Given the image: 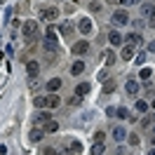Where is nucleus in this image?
Here are the masks:
<instances>
[{
	"mask_svg": "<svg viewBox=\"0 0 155 155\" xmlns=\"http://www.w3.org/2000/svg\"><path fill=\"white\" fill-rule=\"evenodd\" d=\"M42 45H45L47 52H57L59 49V40H57V31L54 28H47V35H45V40H42Z\"/></svg>",
	"mask_w": 155,
	"mask_h": 155,
	"instance_id": "obj_1",
	"label": "nucleus"
},
{
	"mask_svg": "<svg viewBox=\"0 0 155 155\" xmlns=\"http://www.w3.org/2000/svg\"><path fill=\"white\" fill-rule=\"evenodd\" d=\"M82 150V143L80 141H75V139H71V141H66L64 143V148L59 150V155H78Z\"/></svg>",
	"mask_w": 155,
	"mask_h": 155,
	"instance_id": "obj_2",
	"label": "nucleus"
},
{
	"mask_svg": "<svg viewBox=\"0 0 155 155\" xmlns=\"http://www.w3.org/2000/svg\"><path fill=\"white\" fill-rule=\"evenodd\" d=\"M21 33H24V38H26V40H33L35 35H38V21H24Z\"/></svg>",
	"mask_w": 155,
	"mask_h": 155,
	"instance_id": "obj_3",
	"label": "nucleus"
},
{
	"mask_svg": "<svg viewBox=\"0 0 155 155\" xmlns=\"http://www.w3.org/2000/svg\"><path fill=\"white\" fill-rule=\"evenodd\" d=\"M40 19H42V21L59 19V10H57V7H42V10H40Z\"/></svg>",
	"mask_w": 155,
	"mask_h": 155,
	"instance_id": "obj_4",
	"label": "nucleus"
},
{
	"mask_svg": "<svg viewBox=\"0 0 155 155\" xmlns=\"http://www.w3.org/2000/svg\"><path fill=\"white\" fill-rule=\"evenodd\" d=\"M113 24H115V26H127V24H129V14H127L125 10H115L113 12Z\"/></svg>",
	"mask_w": 155,
	"mask_h": 155,
	"instance_id": "obj_5",
	"label": "nucleus"
},
{
	"mask_svg": "<svg viewBox=\"0 0 155 155\" xmlns=\"http://www.w3.org/2000/svg\"><path fill=\"white\" fill-rule=\"evenodd\" d=\"M26 73H28V78H31V80H33V78H38V73H40V61L31 59L28 64H26Z\"/></svg>",
	"mask_w": 155,
	"mask_h": 155,
	"instance_id": "obj_6",
	"label": "nucleus"
},
{
	"mask_svg": "<svg viewBox=\"0 0 155 155\" xmlns=\"http://www.w3.org/2000/svg\"><path fill=\"white\" fill-rule=\"evenodd\" d=\"M89 52V42L87 40H78L75 45H73V54H87Z\"/></svg>",
	"mask_w": 155,
	"mask_h": 155,
	"instance_id": "obj_7",
	"label": "nucleus"
},
{
	"mask_svg": "<svg viewBox=\"0 0 155 155\" xmlns=\"http://www.w3.org/2000/svg\"><path fill=\"white\" fill-rule=\"evenodd\" d=\"M125 92L129 94V97H136V94H139V82H136V80H127Z\"/></svg>",
	"mask_w": 155,
	"mask_h": 155,
	"instance_id": "obj_8",
	"label": "nucleus"
},
{
	"mask_svg": "<svg viewBox=\"0 0 155 155\" xmlns=\"http://www.w3.org/2000/svg\"><path fill=\"white\" fill-rule=\"evenodd\" d=\"M108 42H110L113 47H120V45H122V35H120L117 31H110V35H108Z\"/></svg>",
	"mask_w": 155,
	"mask_h": 155,
	"instance_id": "obj_9",
	"label": "nucleus"
},
{
	"mask_svg": "<svg viewBox=\"0 0 155 155\" xmlns=\"http://www.w3.org/2000/svg\"><path fill=\"white\" fill-rule=\"evenodd\" d=\"M59 31H61V35H73V31H75V26H73V24H71V21H64V24H61V26H59Z\"/></svg>",
	"mask_w": 155,
	"mask_h": 155,
	"instance_id": "obj_10",
	"label": "nucleus"
},
{
	"mask_svg": "<svg viewBox=\"0 0 155 155\" xmlns=\"http://www.w3.org/2000/svg\"><path fill=\"white\" fill-rule=\"evenodd\" d=\"M134 45H125V47H122V52H120V57H122V59H125V61H129V59H132V57H134Z\"/></svg>",
	"mask_w": 155,
	"mask_h": 155,
	"instance_id": "obj_11",
	"label": "nucleus"
},
{
	"mask_svg": "<svg viewBox=\"0 0 155 155\" xmlns=\"http://www.w3.org/2000/svg\"><path fill=\"white\" fill-rule=\"evenodd\" d=\"M141 14H143V17H148V19H153V17H155V5H148V2H146V5H141Z\"/></svg>",
	"mask_w": 155,
	"mask_h": 155,
	"instance_id": "obj_12",
	"label": "nucleus"
},
{
	"mask_svg": "<svg viewBox=\"0 0 155 155\" xmlns=\"http://www.w3.org/2000/svg\"><path fill=\"white\" fill-rule=\"evenodd\" d=\"M57 106H59V97H57V94L45 97V108H57Z\"/></svg>",
	"mask_w": 155,
	"mask_h": 155,
	"instance_id": "obj_13",
	"label": "nucleus"
},
{
	"mask_svg": "<svg viewBox=\"0 0 155 155\" xmlns=\"http://www.w3.org/2000/svg\"><path fill=\"white\" fill-rule=\"evenodd\" d=\"M78 28H80V33H85V35H87L89 31H92V21H89V19H80Z\"/></svg>",
	"mask_w": 155,
	"mask_h": 155,
	"instance_id": "obj_14",
	"label": "nucleus"
},
{
	"mask_svg": "<svg viewBox=\"0 0 155 155\" xmlns=\"http://www.w3.org/2000/svg\"><path fill=\"white\" fill-rule=\"evenodd\" d=\"M125 40L129 42V45H134V47H139V45H141V35H139V33H129Z\"/></svg>",
	"mask_w": 155,
	"mask_h": 155,
	"instance_id": "obj_15",
	"label": "nucleus"
},
{
	"mask_svg": "<svg viewBox=\"0 0 155 155\" xmlns=\"http://www.w3.org/2000/svg\"><path fill=\"white\" fill-rule=\"evenodd\" d=\"M104 59H106V66H113V64H115V52H113V49H106V52H104Z\"/></svg>",
	"mask_w": 155,
	"mask_h": 155,
	"instance_id": "obj_16",
	"label": "nucleus"
},
{
	"mask_svg": "<svg viewBox=\"0 0 155 155\" xmlns=\"http://www.w3.org/2000/svg\"><path fill=\"white\" fill-rule=\"evenodd\" d=\"M89 89H92V87H89L87 82H80V85H78V89H75V97H85Z\"/></svg>",
	"mask_w": 155,
	"mask_h": 155,
	"instance_id": "obj_17",
	"label": "nucleus"
},
{
	"mask_svg": "<svg viewBox=\"0 0 155 155\" xmlns=\"http://www.w3.org/2000/svg\"><path fill=\"white\" fill-rule=\"evenodd\" d=\"M49 120H52V115L45 113V110H40V115L35 117V125H45V122H49Z\"/></svg>",
	"mask_w": 155,
	"mask_h": 155,
	"instance_id": "obj_18",
	"label": "nucleus"
},
{
	"mask_svg": "<svg viewBox=\"0 0 155 155\" xmlns=\"http://www.w3.org/2000/svg\"><path fill=\"white\" fill-rule=\"evenodd\" d=\"M125 136H127L125 127H115V129H113V139H115V141H122Z\"/></svg>",
	"mask_w": 155,
	"mask_h": 155,
	"instance_id": "obj_19",
	"label": "nucleus"
},
{
	"mask_svg": "<svg viewBox=\"0 0 155 155\" xmlns=\"http://www.w3.org/2000/svg\"><path fill=\"white\" fill-rule=\"evenodd\" d=\"M45 136V129H31V141L35 143V141H40Z\"/></svg>",
	"mask_w": 155,
	"mask_h": 155,
	"instance_id": "obj_20",
	"label": "nucleus"
},
{
	"mask_svg": "<svg viewBox=\"0 0 155 155\" xmlns=\"http://www.w3.org/2000/svg\"><path fill=\"white\" fill-rule=\"evenodd\" d=\"M82 71H85V64H82V61H75V64L71 66V73H73V75H80Z\"/></svg>",
	"mask_w": 155,
	"mask_h": 155,
	"instance_id": "obj_21",
	"label": "nucleus"
},
{
	"mask_svg": "<svg viewBox=\"0 0 155 155\" xmlns=\"http://www.w3.org/2000/svg\"><path fill=\"white\" fill-rule=\"evenodd\" d=\"M59 87H61V80H59V78H52V80L47 82V89H49V92H57Z\"/></svg>",
	"mask_w": 155,
	"mask_h": 155,
	"instance_id": "obj_22",
	"label": "nucleus"
},
{
	"mask_svg": "<svg viewBox=\"0 0 155 155\" xmlns=\"http://www.w3.org/2000/svg\"><path fill=\"white\" fill-rule=\"evenodd\" d=\"M115 115L120 117V120H127V117H132V115H129V110H127L125 106H120V108H117V110H115Z\"/></svg>",
	"mask_w": 155,
	"mask_h": 155,
	"instance_id": "obj_23",
	"label": "nucleus"
},
{
	"mask_svg": "<svg viewBox=\"0 0 155 155\" xmlns=\"http://www.w3.org/2000/svg\"><path fill=\"white\" fill-rule=\"evenodd\" d=\"M110 92H115V82H113V80H106V82H104V94H110Z\"/></svg>",
	"mask_w": 155,
	"mask_h": 155,
	"instance_id": "obj_24",
	"label": "nucleus"
},
{
	"mask_svg": "<svg viewBox=\"0 0 155 155\" xmlns=\"http://www.w3.org/2000/svg\"><path fill=\"white\" fill-rule=\"evenodd\" d=\"M45 132H59V122H54V120L45 122Z\"/></svg>",
	"mask_w": 155,
	"mask_h": 155,
	"instance_id": "obj_25",
	"label": "nucleus"
},
{
	"mask_svg": "<svg viewBox=\"0 0 155 155\" xmlns=\"http://www.w3.org/2000/svg\"><path fill=\"white\" fill-rule=\"evenodd\" d=\"M150 75H153V71H150V68H141V73H139V78H141V80H148Z\"/></svg>",
	"mask_w": 155,
	"mask_h": 155,
	"instance_id": "obj_26",
	"label": "nucleus"
},
{
	"mask_svg": "<svg viewBox=\"0 0 155 155\" xmlns=\"http://www.w3.org/2000/svg\"><path fill=\"white\" fill-rule=\"evenodd\" d=\"M136 110H139V113H146V110H148V104L139 99V101H136Z\"/></svg>",
	"mask_w": 155,
	"mask_h": 155,
	"instance_id": "obj_27",
	"label": "nucleus"
},
{
	"mask_svg": "<svg viewBox=\"0 0 155 155\" xmlns=\"http://www.w3.org/2000/svg\"><path fill=\"white\" fill-rule=\"evenodd\" d=\"M141 0H117V5H139Z\"/></svg>",
	"mask_w": 155,
	"mask_h": 155,
	"instance_id": "obj_28",
	"label": "nucleus"
},
{
	"mask_svg": "<svg viewBox=\"0 0 155 155\" xmlns=\"http://www.w3.org/2000/svg\"><path fill=\"white\" fill-rule=\"evenodd\" d=\"M134 61H136V64H139V66H141V64H143V61H146V54H143V52H139Z\"/></svg>",
	"mask_w": 155,
	"mask_h": 155,
	"instance_id": "obj_29",
	"label": "nucleus"
},
{
	"mask_svg": "<svg viewBox=\"0 0 155 155\" xmlns=\"http://www.w3.org/2000/svg\"><path fill=\"white\" fill-rule=\"evenodd\" d=\"M94 143H104V132H97V134H94Z\"/></svg>",
	"mask_w": 155,
	"mask_h": 155,
	"instance_id": "obj_30",
	"label": "nucleus"
},
{
	"mask_svg": "<svg viewBox=\"0 0 155 155\" xmlns=\"http://www.w3.org/2000/svg\"><path fill=\"white\" fill-rule=\"evenodd\" d=\"M35 106H38V108H45V97H35Z\"/></svg>",
	"mask_w": 155,
	"mask_h": 155,
	"instance_id": "obj_31",
	"label": "nucleus"
},
{
	"mask_svg": "<svg viewBox=\"0 0 155 155\" xmlns=\"http://www.w3.org/2000/svg\"><path fill=\"white\" fill-rule=\"evenodd\" d=\"M42 155H59V150H57V148H45Z\"/></svg>",
	"mask_w": 155,
	"mask_h": 155,
	"instance_id": "obj_32",
	"label": "nucleus"
},
{
	"mask_svg": "<svg viewBox=\"0 0 155 155\" xmlns=\"http://www.w3.org/2000/svg\"><path fill=\"white\" fill-rule=\"evenodd\" d=\"M89 10H92V12H99V10H101V2H92V5H89Z\"/></svg>",
	"mask_w": 155,
	"mask_h": 155,
	"instance_id": "obj_33",
	"label": "nucleus"
},
{
	"mask_svg": "<svg viewBox=\"0 0 155 155\" xmlns=\"http://www.w3.org/2000/svg\"><path fill=\"white\" fill-rule=\"evenodd\" d=\"M97 80H101V82H106V80H108V73H106V71H101V73H99V78H97Z\"/></svg>",
	"mask_w": 155,
	"mask_h": 155,
	"instance_id": "obj_34",
	"label": "nucleus"
},
{
	"mask_svg": "<svg viewBox=\"0 0 155 155\" xmlns=\"http://www.w3.org/2000/svg\"><path fill=\"white\" fill-rule=\"evenodd\" d=\"M134 28H136V31L143 28V19H136V21H134Z\"/></svg>",
	"mask_w": 155,
	"mask_h": 155,
	"instance_id": "obj_35",
	"label": "nucleus"
},
{
	"mask_svg": "<svg viewBox=\"0 0 155 155\" xmlns=\"http://www.w3.org/2000/svg\"><path fill=\"white\" fill-rule=\"evenodd\" d=\"M129 143H132V146H139V136L132 134V136H129Z\"/></svg>",
	"mask_w": 155,
	"mask_h": 155,
	"instance_id": "obj_36",
	"label": "nucleus"
},
{
	"mask_svg": "<svg viewBox=\"0 0 155 155\" xmlns=\"http://www.w3.org/2000/svg\"><path fill=\"white\" fill-rule=\"evenodd\" d=\"M143 89H146V92H148V94H153V85H150L148 80H146V87H143Z\"/></svg>",
	"mask_w": 155,
	"mask_h": 155,
	"instance_id": "obj_37",
	"label": "nucleus"
},
{
	"mask_svg": "<svg viewBox=\"0 0 155 155\" xmlns=\"http://www.w3.org/2000/svg\"><path fill=\"white\" fill-rule=\"evenodd\" d=\"M148 52H155V42H148Z\"/></svg>",
	"mask_w": 155,
	"mask_h": 155,
	"instance_id": "obj_38",
	"label": "nucleus"
},
{
	"mask_svg": "<svg viewBox=\"0 0 155 155\" xmlns=\"http://www.w3.org/2000/svg\"><path fill=\"white\" fill-rule=\"evenodd\" d=\"M7 153V148H5V146H0V155H5Z\"/></svg>",
	"mask_w": 155,
	"mask_h": 155,
	"instance_id": "obj_39",
	"label": "nucleus"
},
{
	"mask_svg": "<svg viewBox=\"0 0 155 155\" xmlns=\"http://www.w3.org/2000/svg\"><path fill=\"white\" fill-rule=\"evenodd\" d=\"M150 26H153V28H155V17H153V19H150Z\"/></svg>",
	"mask_w": 155,
	"mask_h": 155,
	"instance_id": "obj_40",
	"label": "nucleus"
},
{
	"mask_svg": "<svg viewBox=\"0 0 155 155\" xmlns=\"http://www.w3.org/2000/svg\"><path fill=\"white\" fill-rule=\"evenodd\" d=\"M148 155H155V148H150V153H148Z\"/></svg>",
	"mask_w": 155,
	"mask_h": 155,
	"instance_id": "obj_41",
	"label": "nucleus"
},
{
	"mask_svg": "<svg viewBox=\"0 0 155 155\" xmlns=\"http://www.w3.org/2000/svg\"><path fill=\"white\" fill-rule=\"evenodd\" d=\"M0 61H2V52H0Z\"/></svg>",
	"mask_w": 155,
	"mask_h": 155,
	"instance_id": "obj_42",
	"label": "nucleus"
},
{
	"mask_svg": "<svg viewBox=\"0 0 155 155\" xmlns=\"http://www.w3.org/2000/svg\"><path fill=\"white\" fill-rule=\"evenodd\" d=\"M92 155H97V153H92ZM99 155H104V153H99Z\"/></svg>",
	"mask_w": 155,
	"mask_h": 155,
	"instance_id": "obj_43",
	"label": "nucleus"
},
{
	"mask_svg": "<svg viewBox=\"0 0 155 155\" xmlns=\"http://www.w3.org/2000/svg\"><path fill=\"white\" fill-rule=\"evenodd\" d=\"M153 108H155V99H153Z\"/></svg>",
	"mask_w": 155,
	"mask_h": 155,
	"instance_id": "obj_44",
	"label": "nucleus"
},
{
	"mask_svg": "<svg viewBox=\"0 0 155 155\" xmlns=\"http://www.w3.org/2000/svg\"><path fill=\"white\" fill-rule=\"evenodd\" d=\"M153 148H155V139H153Z\"/></svg>",
	"mask_w": 155,
	"mask_h": 155,
	"instance_id": "obj_45",
	"label": "nucleus"
},
{
	"mask_svg": "<svg viewBox=\"0 0 155 155\" xmlns=\"http://www.w3.org/2000/svg\"><path fill=\"white\" fill-rule=\"evenodd\" d=\"M153 134H155V127H153Z\"/></svg>",
	"mask_w": 155,
	"mask_h": 155,
	"instance_id": "obj_46",
	"label": "nucleus"
},
{
	"mask_svg": "<svg viewBox=\"0 0 155 155\" xmlns=\"http://www.w3.org/2000/svg\"><path fill=\"white\" fill-rule=\"evenodd\" d=\"M0 2H5V0H0Z\"/></svg>",
	"mask_w": 155,
	"mask_h": 155,
	"instance_id": "obj_47",
	"label": "nucleus"
}]
</instances>
